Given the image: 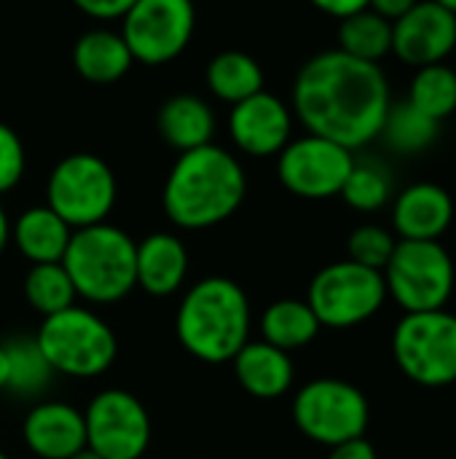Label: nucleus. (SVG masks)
Returning <instances> with one entry per match:
<instances>
[{"mask_svg":"<svg viewBox=\"0 0 456 459\" xmlns=\"http://www.w3.org/2000/svg\"><path fill=\"white\" fill-rule=\"evenodd\" d=\"M390 105L392 97L384 70L339 48L304 62L293 83V116L306 132L349 151L382 134Z\"/></svg>","mask_w":456,"mask_h":459,"instance_id":"f257e3e1","label":"nucleus"},{"mask_svg":"<svg viewBox=\"0 0 456 459\" xmlns=\"http://www.w3.org/2000/svg\"><path fill=\"white\" fill-rule=\"evenodd\" d=\"M245 194L247 175L239 159L210 143L177 156L167 175L161 204L175 226L202 231L228 221L242 207Z\"/></svg>","mask_w":456,"mask_h":459,"instance_id":"f03ea898","label":"nucleus"},{"mask_svg":"<svg viewBox=\"0 0 456 459\" xmlns=\"http://www.w3.org/2000/svg\"><path fill=\"white\" fill-rule=\"evenodd\" d=\"M175 331L196 360L231 363L250 342V301L228 277L199 280L177 307Z\"/></svg>","mask_w":456,"mask_h":459,"instance_id":"7ed1b4c3","label":"nucleus"},{"mask_svg":"<svg viewBox=\"0 0 456 459\" xmlns=\"http://www.w3.org/2000/svg\"><path fill=\"white\" fill-rule=\"evenodd\" d=\"M134 247L137 242L110 223L75 229L62 255L75 296L91 304H116L126 299L132 288H137Z\"/></svg>","mask_w":456,"mask_h":459,"instance_id":"20e7f679","label":"nucleus"},{"mask_svg":"<svg viewBox=\"0 0 456 459\" xmlns=\"http://www.w3.org/2000/svg\"><path fill=\"white\" fill-rule=\"evenodd\" d=\"M35 342L51 371L73 379L102 377L118 355L113 328L91 309L75 304L43 317Z\"/></svg>","mask_w":456,"mask_h":459,"instance_id":"39448f33","label":"nucleus"},{"mask_svg":"<svg viewBox=\"0 0 456 459\" xmlns=\"http://www.w3.org/2000/svg\"><path fill=\"white\" fill-rule=\"evenodd\" d=\"M392 358L406 379L419 387L456 382V315L449 309L406 312L392 331Z\"/></svg>","mask_w":456,"mask_h":459,"instance_id":"423d86ee","label":"nucleus"},{"mask_svg":"<svg viewBox=\"0 0 456 459\" xmlns=\"http://www.w3.org/2000/svg\"><path fill=\"white\" fill-rule=\"evenodd\" d=\"M387 299L406 312L446 309L456 285V269L441 242L398 239L390 264L384 266Z\"/></svg>","mask_w":456,"mask_h":459,"instance_id":"0eeeda50","label":"nucleus"},{"mask_svg":"<svg viewBox=\"0 0 456 459\" xmlns=\"http://www.w3.org/2000/svg\"><path fill=\"white\" fill-rule=\"evenodd\" d=\"M296 428L320 446H339L363 438L371 422V406L360 387L344 379H314L293 398Z\"/></svg>","mask_w":456,"mask_h":459,"instance_id":"6e6552de","label":"nucleus"},{"mask_svg":"<svg viewBox=\"0 0 456 459\" xmlns=\"http://www.w3.org/2000/svg\"><path fill=\"white\" fill-rule=\"evenodd\" d=\"M118 186L110 164L94 153H70L48 175L46 204L75 231L105 223Z\"/></svg>","mask_w":456,"mask_h":459,"instance_id":"1a4fd4ad","label":"nucleus"},{"mask_svg":"<svg viewBox=\"0 0 456 459\" xmlns=\"http://www.w3.org/2000/svg\"><path fill=\"white\" fill-rule=\"evenodd\" d=\"M306 304L323 328H355L382 312L387 304L384 274L355 261H336L320 269L309 285Z\"/></svg>","mask_w":456,"mask_h":459,"instance_id":"9d476101","label":"nucleus"},{"mask_svg":"<svg viewBox=\"0 0 456 459\" xmlns=\"http://www.w3.org/2000/svg\"><path fill=\"white\" fill-rule=\"evenodd\" d=\"M196 30L194 0H137L121 19V38L132 59L148 67L177 59Z\"/></svg>","mask_w":456,"mask_h":459,"instance_id":"9b49d317","label":"nucleus"},{"mask_svg":"<svg viewBox=\"0 0 456 459\" xmlns=\"http://www.w3.org/2000/svg\"><path fill=\"white\" fill-rule=\"evenodd\" d=\"M352 167L355 153L349 148L309 132L298 140H290L277 156L280 183L301 199L339 196Z\"/></svg>","mask_w":456,"mask_h":459,"instance_id":"f8f14e48","label":"nucleus"},{"mask_svg":"<svg viewBox=\"0 0 456 459\" xmlns=\"http://www.w3.org/2000/svg\"><path fill=\"white\" fill-rule=\"evenodd\" d=\"M86 446L102 459H140L151 444V417L126 390H102L83 411Z\"/></svg>","mask_w":456,"mask_h":459,"instance_id":"ddd939ff","label":"nucleus"},{"mask_svg":"<svg viewBox=\"0 0 456 459\" xmlns=\"http://www.w3.org/2000/svg\"><path fill=\"white\" fill-rule=\"evenodd\" d=\"M228 137L247 156H280V151L293 140V110L277 94L263 89L231 105Z\"/></svg>","mask_w":456,"mask_h":459,"instance_id":"4468645a","label":"nucleus"},{"mask_svg":"<svg viewBox=\"0 0 456 459\" xmlns=\"http://www.w3.org/2000/svg\"><path fill=\"white\" fill-rule=\"evenodd\" d=\"M454 48L456 13L435 0H419L409 13L392 22V54L411 67L438 65Z\"/></svg>","mask_w":456,"mask_h":459,"instance_id":"2eb2a0df","label":"nucleus"},{"mask_svg":"<svg viewBox=\"0 0 456 459\" xmlns=\"http://www.w3.org/2000/svg\"><path fill=\"white\" fill-rule=\"evenodd\" d=\"M454 221V199L438 183H414L392 202V229L398 239L441 242Z\"/></svg>","mask_w":456,"mask_h":459,"instance_id":"dca6fc26","label":"nucleus"},{"mask_svg":"<svg viewBox=\"0 0 456 459\" xmlns=\"http://www.w3.org/2000/svg\"><path fill=\"white\" fill-rule=\"evenodd\" d=\"M27 449L40 459H67L86 446L83 411L62 401H43L30 409L22 425Z\"/></svg>","mask_w":456,"mask_h":459,"instance_id":"f3484780","label":"nucleus"},{"mask_svg":"<svg viewBox=\"0 0 456 459\" xmlns=\"http://www.w3.org/2000/svg\"><path fill=\"white\" fill-rule=\"evenodd\" d=\"M188 274L185 245L167 231L148 234L134 247V282L148 296L164 299L183 288Z\"/></svg>","mask_w":456,"mask_h":459,"instance_id":"a211bd4d","label":"nucleus"},{"mask_svg":"<svg viewBox=\"0 0 456 459\" xmlns=\"http://www.w3.org/2000/svg\"><path fill=\"white\" fill-rule=\"evenodd\" d=\"M234 374L239 387L258 398V401H277L282 398L296 379V368L290 352L277 350L269 342H247L234 355Z\"/></svg>","mask_w":456,"mask_h":459,"instance_id":"6ab92c4d","label":"nucleus"},{"mask_svg":"<svg viewBox=\"0 0 456 459\" xmlns=\"http://www.w3.org/2000/svg\"><path fill=\"white\" fill-rule=\"evenodd\" d=\"M73 229L48 207H30L11 223V242L30 264H62Z\"/></svg>","mask_w":456,"mask_h":459,"instance_id":"aec40b11","label":"nucleus"},{"mask_svg":"<svg viewBox=\"0 0 456 459\" xmlns=\"http://www.w3.org/2000/svg\"><path fill=\"white\" fill-rule=\"evenodd\" d=\"M159 134L177 153L212 143L215 113L207 100L196 94H175L159 110Z\"/></svg>","mask_w":456,"mask_h":459,"instance_id":"412c9836","label":"nucleus"},{"mask_svg":"<svg viewBox=\"0 0 456 459\" xmlns=\"http://www.w3.org/2000/svg\"><path fill=\"white\" fill-rule=\"evenodd\" d=\"M73 65L78 75L89 83H116L121 81L129 67L134 65L129 46L124 43L121 32L116 30H89L73 46Z\"/></svg>","mask_w":456,"mask_h":459,"instance_id":"4be33fe9","label":"nucleus"},{"mask_svg":"<svg viewBox=\"0 0 456 459\" xmlns=\"http://www.w3.org/2000/svg\"><path fill=\"white\" fill-rule=\"evenodd\" d=\"M320 331H323V325H320L317 315L312 312V307L306 301H298V299L274 301L271 307H266V312L261 317L263 342L274 344L282 352H293V350L312 344Z\"/></svg>","mask_w":456,"mask_h":459,"instance_id":"5701e85b","label":"nucleus"},{"mask_svg":"<svg viewBox=\"0 0 456 459\" xmlns=\"http://www.w3.org/2000/svg\"><path fill=\"white\" fill-rule=\"evenodd\" d=\"M207 89L220 102L237 105L258 91H263V70L245 51H223L215 54L207 65Z\"/></svg>","mask_w":456,"mask_h":459,"instance_id":"b1692460","label":"nucleus"},{"mask_svg":"<svg viewBox=\"0 0 456 459\" xmlns=\"http://www.w3.org/2000/svg\"><path fill=\"white\" fill-rule=\"evenodd\" d=\"M339 51L379 65L387 54H392V22L382 19L371 8L341 19L339 24Z\"/></svg>","mask_w":456,"mask_h":459,"instance_id":"393cba45","label":"nucleus"},{"mask_svg":"<svg viewBox=\"0 0 456 459\" xmlns=\"http://www.w3.org/2000/svg\"><path fill=\"white\" fill-rule=\"evenodd\" d=\"M441 134V121L425 116L417 110L411 102L390 105L384 126H382V140L400 156H417L427 151Z\"/></svg>","mask_w":456,"mask_h":459,"instance_id":"a878e982","label":"nucleus"},{"mask_svg":"<svg viewBox=\"0 0 456 459\" xmlns=\"http://www.w3.org/2000/svg\"><path fill=\"white\" fill-rule=\"evenodd\" d=\"M406 102H411L417 110L435 121L449 118L452 113H456V70L443 62L417 67Z\"/></svg>","mask_w":456,"mask_h":459,"instance_id":"bb28decb","label":"nucleus"},{"mask_svg":"<svg viewBox=\"0 0 456 459\" xmlns=\"http://www.w3.org/2000/svg\"><path fill=\"white\" fill-rule=\"evenodd\" d=\"M8 352V387L13 395L35 398L48 390L54 371L43 358L35 339H13L5 344Z\"/></svg>","mask_w":456,"mask_h":459,"instance_id":"cd10ccee","label":"nucleus"},{"mask_svg":"<svg viewBox=\"0 0 456 459\" xmlns=\"http://www.w3.org/2000/svg\"><path fill=\"white\" fill-rule=\"evenodd\" d=\"M24 299L27 304L48 317L75 304V288L62 264H32L24 277Z\"/></svg>","mask_w":456,"mask_h":459,"instance_id":"c85d7f7f","label":"nucleus"},{"mask_svg":"<svg viewBox=\"0 0 456 459\" xmlns=\"http://www.w3.org/2000/svg\"><path fill=\"white\" fill-rule=\"evenodd\" d=\"M339 196L357 212H376L392 199V178L374 161H355Z\"/></svg>","mask_w":456,"mask_h":459,"instance_id":"c756f323","label":"nucleus"},{"mask_svg":"<svg viewBox=\"0 0 456 459\" xmlns=\"http://www.w3.org/2000/svg\"><path fill=\"white\" fill-rule=\"evenodd\" d=\"M395 245H398V237L390 229L376 226V223H366L349 234L347 253H349V261L368 266V269H376V272H384V266L390 264V258L395 253Z\"/></svg>","mask_w":456,"mask_h":459,"instance_id":"7c9ffc66","label":"nucleus"},{"mask_svg":"<svg viewBox=\"0 0 456 459\" xmlns=\"http://www.w3.org/2000/svg\"><path fill=\"white\" fill-rule=\"evenodd\" d=\"M27 153L22 145V137L0 121V194H8L19 186L24 178Z\"/></svg>","mask_w":456,"mask_h":459,"instance_id":"2f4dec72","label":"nucleus"},{"mask_svg":"<svg viewBox=\"0 0 456 459\" xmlns=\"http://www.w3.org/2000/svg\"><path fill=\"white\" fill-rule=\"evenodd\" d=\"M137 0H73L78 11H83L91 19L110 22V19H124V13L134 5Z\"/></svg>","mask_w":456,"mask_h":459,"instance_id":"473e14b6","label":"nucleus"},{"mask_svg":"<svg viewBox=\"0 0 456 459\" xmlns=\"http://www.w3.org/2000/svg\"><path fill=\"white\" fill-rule=\"evenodd\" d=\"M328 459H379V452L363 436V438H355V441H344L339 446H331Z\"/></svg>","mask_w":456,"mask_h":459,"instance_id":"72a5a7b5","label":"nucleus"},{"mask_svg":"<svg viewBox=\"0 0 456 459\" xmlns=\"http://www.w3.org/2000/svg\"><path fill=\"white\" fill-rule=\"evenodd\" d=\"M317 11L333 16V19H347L352 13H360L368 8V0H309Z\"/></svg>","mask_w":456,"mask_h":459,"instance_id":"f704fd0d","label":"nucleus"},{"mask_svg":"<svg viewBox=\"0 0 456 459\" xmlns=\"http://www.w3.org/2000/svg\"><path fill=\"white\" fill-rule=\"evenodd\" d=\"M419 0H368V8L379 13L387 22H398L403 13H409Z\"/></svg>","mask_w":456,"mask_h":459,"instance_id":"c9c22d12","label":"nucleus"},{"mask_svg":"<svg viewBox=\"0 0 456 459\" xmlns=\"http://www.w3.org/2000/svg\"><path fill=\"white\" fill-rule=\"evenodd\" d=\"M8 242H11V221H8V215H5V210L0 204V255L8 247Z\"/></svg>","mask_w":456,"mask_h":459,"instance_id":"e433bc0d","label":"nucleus"},{"mask_svg":"<svg viewBox=\"0 0 456 459\" xmlns=\"http://www.w3.org/2000/svg\"><path fill=\"white\" fill-rule=\"evenodd\" d=\"M8 387V352L5 344H0V390Z\"/></svg>","mask_w":456,"mask_h":459,"instance_id":"4c0bfd02","label":"nucleus"},{"mask_svg":"<svg viewBox=\"0 0 456 459\" xmlns=\"http://www.w3.org/2000/svg\"><path fill=\"white\" fill-rule=\"evenodd\" d=\"M67 459H102V457H99V455H94V452H91L89 446H83L81 452H75L73 457H67Z\"/></svg>","mask_w":456,"mask_h":459,"instance_id":"58836bf2","label":"nucleus"},{"mask_svg":"<svg viewBox=\"0 0 456 459\" xmlns=\"http://www.w3.org/2000/svg\"><path fill=\"white\" fill-rule=\"evenodd\" d=\"M435 3H441L443 8H449L452 13H456V0H435Z\"/></svg>","mask_w":456,"mask_h":459,"instance_id":"ea45409f","label":"nucleus"},{"mask_svg":"<svg viewBox=\"0 0 456 459\" xmlns=\"http://www.w3.org/2000/svg\"><path fill=\"white\" fill-rule=\"evenodd\" d=\"M0 459H8V455H3V452H0Z\"/></svg>","mask_w":456,"mask_h":459,"instance_id":"a19ab883","label":"nucleus"}]
</instances>
